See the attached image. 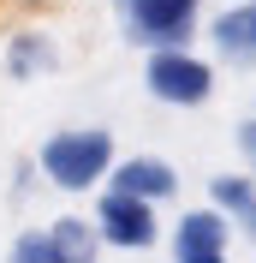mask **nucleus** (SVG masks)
I'll return each instance as SVG.
<instances>
[{"mask_svg": "<svg viewBox=\"0 0 256 263\" xmlns=\"http://www.w3.org/2000/svg\"><path fill=\"white\" fill-rule=\"evenodd\" d=\"M48 246H54V263H101V233L90 215H60L48 221Z\"/></svg>", "mask_w": 256, "mask_h": 263, "instance_id": "9d476101", "label": "nucleus"}, {"mask_svg": "<svg viewBox=\"0 0 256 263\" xmlns=\"http://www.w3.org/2000/svg\"><path fill=\"white\" fill-rule=\"evenodd\" d=\"M239 149H244V162H250V174H256V120L239 126Z\"/></svg>", "mask_w": 256, "mask_h": 263, "instance_id": "f8f14e48", "label": "nucleus"}, {"mask_svg": "<svg viewBox=\"0 0 256 263\" xmlns=\"http://www.w3.org/2000/svg\"><path fill=\"white\" fill-rule=\"evenodd\" d=\"M143 84H149V96L167 102V108H203L215 96V66L191 48H155L149 66H143Z\"/></svg>", "mask_w": 256, "mask_h": 263, "instance_id": "7ed1b4c3", "label": "nucleus"}, {"mask_svg": "<svg viewBox=\"0 0 256 263\" xmlns=\"http://www.w3.org/2000/svg\"><path fill=\"white\" fill-rule=\"evenodd\" d=\"M113 12H119V30L125 42L137 48H185L197 36V12H203V0H113Z\"/></svg>", "mask_w": 256, "mask_h": 263, "instance_id": "f03ea898", "label": "nucleus"}, {"mask_svg": "<svg viewBox=\"0 0 256 263\" xmlns=\"http://www.w3.org/2000/svg\"><path fill=\"white\" fill-rule=\"evenodd\" d=\"M113 138L101 126H66V132H48V144L36 149V174L60 192H96L101 180L113 174Z\"/></svg>", "mask_w": 256, "mask_h": 263, "instance_id": "f257e3e1", "label": "nucleus"}, {"mask_svg": "<svg viewBox=\"0 0 256 263\" xmlns=\"http://www.w3.org/2000/svg\"><path fill=\"white\" fill-rule=\"evenodd\" d=\"M96 233H101V246L113 251H149L161 239V221H155V203H143V197H131V192H101L96 197Z\"/></svg>", "mask_w": 256, "mask_h": 263, "instance_id": "20e7f679", "label": "nucleus"}, {"mask_svg": "<svg viewBox=\"0 0 256 263\" xmlns=\"http://www.w3.org/2000/svg\"><path fill=\"white\" fill-rule=\"evenodd\" d=\"M6 263H54V246H48V228H30L6 246Z\"/></svg>", "mask_w": 256, "mask_h": 263, "instance_id": "9b49d317", "label": "nucleus"}, {"mask_svg": "<svg viewBox=\"0 0 256 263\" xmlns=\"http://www.w3.org/2000/svg\"><path fill=\"white\" fill-rule=\"evenodd\" d=\"M226 251H232V221L215 203L185 210L173 221V263H226Z\"/></svg>", "mask_w": 256, "mask_h": 263, "instance_id": "39448f33", "label": "nucleus"}, {"mask_svg": "<svg viewBox=\"0 0 256 263\" xmlns=\"http://www.w3.org/2000/svg\"><path fill=\"white\" fill-rule=\"evenodd\" d=\"M0 66H6L12 84H36V78H48L54 66H60V48H54V36H42V30H18V36H6Z\"/></svg>", "mask_w": 256, "mask_h": 263, "instance_id": "0eeeda50", "label": "nucleus"}, {"mask_svg": "<svg viewBox=\"0 0 256 263\" xmlns=\"http://www.w3.org/2000/svg\"><path fill=\"white\" fill-rule=\"evenodd\" d=\"M108 185L143 197V203H167V197L179 192V167L167 162V156H125V162H113Z\"/></svg>", "mask_w": 256, "mask_h": 263, "instance_id": "423d86ee", "label": "nucleus"}, {"mask_svg": "<svg viewBox=\"0 0 256 263\" xmlns=\"http://www.w3.org/2000/svg\"><path fill=\"white\" fill-rule=\"evenodd\" d=\"M215 54L232 66H256V0H239V6H226L215 18Z\"/></svg>", "mask_w": 256, "mask_h": 263, "instance_id": "6e6552de", "label": "nucleus"}, {"mask_svg": "<svg viewBox=\"0 0 256 263\" xmlns=\"http://www.w3.org/2000/svg\"><path fill=\"white\" fill-rule=\"evenodd\" d=\"M208 203H215L244 239H256V180L250 174H215V180H208Z\"/></svg>", "mask_w": 256, "mask_h": 263, "instance_id": "1a4fd4ad", "label": "nucleus"}]
</instances>
